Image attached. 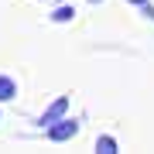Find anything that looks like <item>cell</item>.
I'll return each instance as SVG.
<instances>
[{"label":"cell","instance_id":"cell-1","mask_svg":"<svg viewBox=\"0 0 154 154\" xmlns=\"http://www.w3.org/2000/svg\"><path fill=\"white\" fill-rule=\"evenodd\" d=\"M75 134H79V120H72V116H62V120L45 127V137H48L51 144H65V140L75 137Z\"/></svg>","mask_w":154,"mask_h":154},{"label":"cell","instance_id":"cell-2","mask_svg":"<svg viewBox=\"0 0 154 154\" xmlns=\"http://www.w3.org/2000/svg\"><path fill=\"white\" fill-rule=\"evenodd\" d=\"M69 103H72V99H69V93H65V96H58V99H51V103L45 106V113H38V120H34V123L45 130L48 123H55V120H62V116L69 113Z\"/></svg>","mask_w":154,"mask_h":154},{"label":"cell","instance_id":"cell-3","mask_svg":"<svg viewBox=\"0 0 154 154\" xmlns=\"http://www.w3.org/2000/svg\"><path fill=\"white\" fill-rule=\"evenodd\" d=\"M93 147H96V154H116V151H120V144H116V137H110V134H99Z\"/></svg>","mask_w":154,"mask_h":154},{"label":"cell","instance_id":"cell-4","mask_svg":"<svg viewBox=\"0 0 154 154\" xmlns=\"http://www.w3.org/2000/svg\"><path fill=\"white\" fill-rule=\"evenodd\" d=\"M11 99H17V82L11 75H0V103H11Z\"/></svg>","mask_w":154,"mask_h":154},{"label":"cell","instance_id":"cell-5","mask_svg":"<svg viewBox=\"0 0 154 154\" xmlns=\"http://www.w3.org/2000/svg\"><path fill=\"white\" fill-rule=\"evenodd\" d=\"M72 17H75V7H69V4H62V7L51 11V21H55V24H69Z\"/></svg>","mask_w":154,"mask_h":154},{"label":"cell","instance_id":"cell-6","mask_svg":"<svg viewBox=\"0 0 154 154\" xmlns=\"http://www.w3.org/2000/svg\"><path fill=\"white\" fill-rule=\"evenodd\" d=\"M127 4H134V7H140V14L147 17V21H154V4H151V0H127Z\"/></svg>","mask_w":154,"mask_h":154},{"label":"cell","instance_id":"cell-7","mask_svg":"<svg viewBox=\"0 0 154 154\" xmlns=\"http://www.w3.org/2000/svg\"><path fill=\"white\" fill-rule=\"evenodd\" d=\"M89 4H103V0H89Z\"/></svg>","mask_w":154,"mask_h":154}]
</instances>
